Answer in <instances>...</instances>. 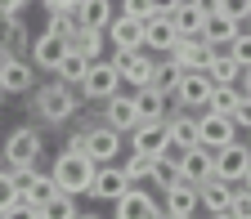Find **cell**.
Returning <instances> with one entry per match:
<instances>
[{
  "mask_svg": "<svg viewBox=\"0 0 251 219\" xmlns=\"http://www.w3.org/2000/svg\"><path fill=\"white\" fill-rule=\"evenodd\" d=\"M41 152H45V139H41L36 125H18V130H9L5 148H0V156H5V170H9V175H27V170H36Z\"/></svg>",
  "mask_w": 251,
  "mask_h": 219,
  "instance_id": "obj_2",
  "label": "cell"
},
{
  "mask_svg": "<svg viewBox=\"0 0 251 219\" xmlns=\"http://www.w3.org/2000/svg\"><path fill=\"white\" fill-rule=\"evenodd\" d=\"M31 67H41V72H58V63H63V54H68V41H58L54 31H45V36H36L31 41Z\"/></svg>",
  "mask_w": 251,
  "mask_h": 219,
  "instance_id": "obj_18",
  "label": "cell"
},
{
  "mask_svg": "<svg viewBox=\"0 0 251 219\" xmlns=\"http://www.w3.org/2000/svg\"><path fill=\"white\" fill-rule=\"evenodd\" d=\"M202 76L211 81V85H233L242 72H238V63L229 58V49H215L211 58H206V67H202Z\"/></svg>",
  "mask_w": 251,
  "mask_h": 219,
  "instance_id": "obj_27",
  "label": "cell"
},
{
  "mask_svg": "<svg viewBox=\"0 0 251 219\" xmlns=\"http://www.w3.org/2000/svg\"><path fill=\"white\" fill-rule=\"evenodd\" d=\"M108 63L117 67L121 85H135V89H148V85H152V67H157V58H152L148 49H135V54H112Z\"/></svg>",
  "mask_w": 251,
  "mask_h": 219,
  "instance_id": "obj_6",
  "label": "cell"
},
{
  "mask_svg": "<svg viewBox=\"0 0 251 219\" xmlns=\"http://www.w3.org/2000/svg\"><path fill=\"white\" fill-rule=\"evenodd\" d=\"M50 31H54V36L58 41H76V31H81V22H76V14H50Z\"/></svg>",
  "mask_w": 251,
  "mask_h": 219,
  "instance_id": "obj_37",
  "label": "cell"
},
{
  "mask_svg": "<svg viewBox=\"0 0 251 219\" xmlns=\"http://www.w3.org/2000/svg\"><path fill=\"white\" fill-rule=\"evenodd\" d=\"M85 67H90V63H85L76 49H68V54H63V63H58V72H54V81H63L68 89H76V85L85 81Z\"/></svg>",
  "mask_w": 251,
  "mask_h": 219,
  "instance_id": "obj_31",
  "label": "cell"
},
{
  "mask_svg": "<svg viewBox=\"0 0 251 219\" xmlns=\"http://www.w3.org/2000/svg\"><path fill=\"white\" fill-rule=\"evenodd\" d=\"M175 45H179V36H175L171 18H148L144 22V49H162V58H166Z\"/></svg>",
  "mask_w": 251,
  "mask_h": 219,
  "instance_id": "obj_26",
  "label": "cell"
},
{
  "mask_svg": "<svg viewBox=\"0 0 251 219\" xmlns=\"http://www.w3.org/2000/svg\"><path fill=\"white\" fill-rule=\"evenodd\" d=\"M112 0H81V9H76V22L85 27V31H103L108 22H112Z\"/></svg>",
  "mask_w": 251,
  "mask_h": 219,
  "instance_id": "obj_29",
  "label": "cell"
},
{
  "mask_svg": "<svg viewBox=\"0 0 251 219\" xmlns=\"http://www.w3.org/2000/svg\"><path fill=\"white\" fill-rule=\"evenodd\" d=\"M202 22H206V14L193 5V0H184V5L171 14V27H175L179 41H202Z\"/></svg>",
  "mask_w": 251,
  "mask_h": 219,
  "instance_id": "obj_24",
  "label": "cell"
},
{
  "mask_svg": "<svg viewBox=\"0 0 251 219\" xmlns=\"http://www.w3.org/2000/svg\"><path fill=\"white\" fill-rule=\"evenodd\" d=\"M50 179H54V188H58V193H68V197L90 193L94 161H90V156H81V152H58V156H54V170H50Z\"/></svg>",
  "mask_w": 251,
  "mask_h": 219,
  "instance_id": "obj_3",
  "label": "cell"
},
{
  "mask_svg": "<svg viewBox=\"0 0 251 219\" xmlns=\"http://www.w3.org/2000/svg\"><path fill=\"white\" fill-rule=\"evenodd\" d=\"M233 143V121L229 116H215V112H198V148L220 152Z\"/></svg>",
  "mask_w": 251,
  "mask_h": 219,
  "instance_id": "obj_10",
  "label": "cell"
},
{
  "mask_svg": "<svg viewBox=\"0 0 251 219\" xmlns=\"http://www.w3.org/2000/svg\"><path fill=\"white\" fill-rule=\"evenodd\" d=\"M0 170H5V156H0Z\"/></svg>",
  "mask_w": 251,
  "mask_h": 219,
  "instance_id": "obj_55",
  "label": "cell"
},
{
  "mask_svg": "<svg viewBox=\"0 0 251 219\" xmlns=\"http://www.w3.org/2000/svg\"><path fill=\"white\" fill-rule=\"evenodd\" d=\"M126 175H121V166H94V179H90V197H99V201H117L121 193H126Z\"/></svg>",
  "mask_w": 251,
  "mask_h": 219,
  "instance_id": "obj_21",
  "label": "cell"
},
{
  "mask_svg": "<svg viewBox=\"0 0 251 219\" xmlns=\"http://www.w3.org/2000/svg\"><path fill=\"white\" fill-rule=\"evenodd\" d=\"M76 219H99V215H76Z\"/></svg>",
  "mask_w": 251,
  "mask_h": 219,
  "instance_id": "obj_52",
  "label": "cell"
},
{
  "mask_svg": "<svg viewBox=\"0 0 251 219\" xmlns=\"http://www.w3.org/2000/svg\"><path fill=\"white\" fill-rule=\"evenodd\" d=\"M14 201H18V179H14L9 170H0V215H5Z\"/></svg>",
  "mask_w": 251,
  "mask_h": 219,
  "instance_id": "obj_39",
  "label": "cell"
},
{
  "mask_svg": "<svg viewBox=\"0 0 251 219\" xmlns=\"http://www.w3.org/2000/svg\"><path fill=\"white\" fill-rule=\"evenodd\" d=\"M211 219H229V215H211Z\"/></svg>",
  "mask_w": 251,
  "mask_h": 219,
  "instance_id": "obj_54",
  "label": "cell"
},
{
  "mask_svg": "<svg viewBox=\"0 0 251 219\" xmlns=\"http://www.w3.org/2000/svg\"><path fill=\"white\" fill-rule=\"evenodd\" d=\"M41 219H76L81 210H76V197H68V193H54L41 210H36Z\"/></svg>",
  "mask_w": 251,
  "mask_h": 219,
  "instance_id": "obj_34",
  "label": "cell"
},
{
  "mask_svg": "<svg viewBox=\"0 0 251 219\" xmlns=\"http://www.w3.org/2000/svg\"><path fill=\"white\" fill-rule=\"evenodd\" d=\"M184 5V0H148V9H152V18H171L175 9Z\"/></svg>",
  "mask_w": 251,
  "mask_h": 219,
  "instance_id": "obj_44",
  "label": "cell"
},
{
  "mask_svg": "<svg viewBox=\"0 0 251 219\" xmlns=\"http://www.w3.org/2000/svg\"><path fill=\"white\" fill-rule=\"evenodd\" d=\"M233 193H238L233 183H225V179H206V183H198V210H206V215H229Z\"/></svg>",
  "mask_w": 251,
  "mask_h": 219,
  "instance_id": "obj_19",
  "label": "cell"
},
{
  "mask_svg": "<svg viewBox=\"0 0 251 219\" xmlns=\"http://www.w3.org/2000/svg\"><path fill=\"white\" fill-rule=\"evenodd\" d=\"M14 179H18V201H23V206H36V210L58 193L54 179H50V175H41V170H27V175H14Z\"/></svg>",
  "mask_w": 251,
  "mask_h": 219,
  "instance_id": "obj_17",
  "label": "cell"
},
{
  "mask_svg": "<svg viewBox=\"0 0 251 219\" xmlns=\"http://www.w3.org/2000/svg\"><path fill=\"white\" fill-rule=\"evenodd\" d=\"M130 152L139 156H162L171 152V139H166V121H144L130 130Z\"/></svg>",
  "mask_w": 251,
  "mask_h": 219,
  "instance_id": "obj_12",
  "label": "cell"
},
{
  "mask_svg": "<svg viewBox=\"0 0 251 219\" xmlns=\"http://www.w3.org/2000/svg\"><path fill=\"white\" fill-rule=\"evenodd\" d=\"M193 5H198L206 18H211V14H220V0H193Z\"/></svg>",
  "mask_w": 251,
  "mask_h": 219,
  "instance_id": "obj_49",
  "label": "cell"
},
{
  "mask_svg": "<svg viewBox=\"0 0 251 219\" xmlns=\"http://www.w3.org/2000/svg\"><path fill=\"white\" fill-rule=\"evenodd\" d=\"M117 152H121V134H112L108 125H90L85 130V156L94 166H112Z\"/></svg>",
  "mask_w": 251,
  "mask_h": 219,
  "instance_id": "obj_14",
  "label": "cell"
},
{
  "mask_svg": "<svg viewBox=\"0 0 251 219\" xmlns=\"http://www.w3.org/2000/svg\"><path fill=\"white\" fill-rule=\"evenodd\" d=\"M211 166H215V179H225V183H242V175H247V166H251V152H247V143H229V148H220V152H211Z\"/></svg>",
  "mask_w": 251,
  "mask_h": 219,
  "instance_id": "obj_8",
  "label": "cell"
},
{
  "mask_svg": "<svg viewBox=\"0 0 251 219\" xmlns=\"http://www.w3.org/2000/svg\"><path fill=\"white\" fill-rule=\"evenodd\" d=\"M233 108H238V89H233V85H215L211 99H206V112H215V116H233Z\"/></svg>",
  "mask_w": 251,
  "mask_h": 219,
  "instance_id": "obj_35",
  "label": "cell"
},
{
  "mask_svg": "<svg viewBox=\"0 0 251 219\" xmlns=\"http://www.w3.org/2000/svg\"><path fill=\"white\" fill-rule=\"evenodd\" d=\"M162 219H166V215H162Z\"/></svg>",
  "mask_w": 251,
  "mask_h": 219,
  "instance_id": "obj_58",
  "label": "cell"
},
{
  "mask_svg": "<svg viewBox=\"0 0 251 219\" xmlns=\"http://www.w3.org/2000/svg\"><path fill=\"white\" fill-rule=\"evenodd\" d=\"M36 89V67L27 58H0V94H31Z\"/></svg>",
  "mask_w": 251,
  "mask_h": 219,
  "instance_id": "obj_11",
  "label": "cell"
},
{
  "mask_svg": "<svg viewBox=\"0 0 251 219\" xmlns=\"http://www.w3.org/2000/svg\"><path fill=\"white\" fill-rule=\"evenodd\" d=\"M5 18H23V0H0V22Z\"/></svg>",
  "mask_w": 251,
  "mask_h": 219,
  "instance_id": "obj_47",
  "label": "cell"
},
{
  "mask_svg": "<svg viewBox=\"0 0 251 219\" xmlns=\"http://www.w3.org/2000/svg\"><path fill=\"white\" fill-rule=\"evenodd\" d=\"M0 103H5V94H0Z\"/></svg>",
  "mask_w": 251,
  "mask_h": 219,
  "instance_id": "obj_56",
  "label": "cell"
},
{
  "mask_svg": "<svg viewBox=\"0 0 251 219\" xmlns=\"http://www.w3.org/2000/svg\"><path fill=\"white\" fill-rule=\"evenodd\" d=\"M23 5H31V0H23Z\"/></svg>",
  "mask_w": 251,
  "mask_h": 219,
  "instance_id": "obj_57",
  "label": "cell"
},
{
  "mask_svg": "<svg viewBox=\"0 0 251 219\" xmlns=\"http://www.w3.org/2000/svg\"><path fill=\"white\" fill-rule=\"evenodd\" d=\"M27 49H31L27 22L23 18H5V22H0V58H23Z\"/></svg>",
  "mask_w": 251,
  "mask_h": 219,
  "instance_id": "obj_23",
  "label": "cell"
},
{
  "mask_svg": "<svg viewBox=\"0 0 251 219\" xmlns=\"http://www.w3.org/2000/svg\"><path fill=\"white\" fill-rule=\"evenodd\" d=\"M103 125H108L112 134H130L135 125H144L139 112H135V99H130V94H112V99L103 103Z\"/></svg>",
  "mask_w": 251,
  "mask_h": 219,
  "instance_id": "obj_13",
  "label": "cell"
},
{
  "mask_svg": "<svg viewBox=\"0 0 251 219\" xmlns=\"http://www.w3.org/2000/svg\"><path fill=\"white\" fill-rule=\"evenodd\" d=\"M76 94H81V99H90V103H108L112 94H121V76H117V67H112L108 58L90 63V67H85V81L76 85Z\"/></svg>",
  "mask_w": 251,
  "mask_h": 219,
  "instance_id": "obj_4",
  "label": "cell"
},
{
  "mask_svg": "<svg viewBox=\"0 0 251 219\" xmlns=\"http://www.w3.org/2000/svg\"><path fill=\"white\" fill-rule=\"evenodd\" d=\"M206 179H215V166H211V152L206 148H188V152H179V183H206Z\"/></svg>",
  "mask_w": 251,
  "mask_h": 219,
  "instance_id": "obj_20",
  "label": "cell"
},
{
  "mask_svg": "<svg viewBox=\"0 0 251 219\" xmlns=\"http://www.w3.org/2000/svg\"><path fill=\"white\" fill-rule=\"evenodd\" d=\"M247 152H251V130H247Z\"/></svg>",
  "mask_w": 251,
  "mask_h": 219,
  "instance_id": "obj_53",
  "label": "cell"
},
{
  "mask_svg": "<svg viewBox=\"0 0 251 219\" xmlns=\"http://www.w3.org/2000/svg\"><path fill=\"white\" fill-rule=\"evenodd\" d=\"M166 139H171V148H175V152L198 148V116H193V112L171 108V112H166Z\"/></svg>",
  "mask_w": 251,
  "mask_h": 219,
  "instance_id": "obj_16",
  "label": "cell"
},
{
  "mask_svg": "<svg viewBox=\"0 0 251 219\" xmlns=\"http://www.w3.org/2000/svg\"><path fill=\"white\" fill-rule=\"evenodd\" d=\"M238 31H242V27H238L233 18H225V14H211V18L202 22V41H206L211 49H229V45L238 41Z\"/></svg>",
  "mask_w": 251,
  "mask_h": 219,
  "instance_id": "obj_25",
  "label": "cell"
},
{
  "mask_svg": "<svg viewBox=\"0 0 251 219\" xmlns=\"http://www.w3.org/2000/svg\"><path fill=\"white\" fill-rule=\"evenodd\" d=\"M148 183H157L166 193L171 183H179V152H162V156H152V170H148Z\"/></svg>",
  "mask_w": 251,
  "mask_h": 219,
  "instance_id": "obj_30",
  "label": "cell"
},
{
  "mask_svg": "<svg viewBox=\"0 0 251 219\" xmlns=\"http://www.w3.org/2000/svg\"><path fill=\"white\" fill-rule=\"evenodd\" d=\"M45 14H76L81 9V0H41Z\"/></svg>",
  "mask_w": 251,
  "mask_h": 219,
  "instance_id": "obj_45",
  "label": "cell"
},
{
  "mask_svg": "<svg viewBox=\"0 0 251 219\" xmlns=\"http://www.w3.org/2000/svg\"><path fill=\"white\" fill-rule=\"evenodd\" d=\"M238 188H242V193H251V166H247V175H242V183H238Z\"/></svg>",
  "mask_w": 251,
  "mask_h": 219,
  "instance_id": "obj_50",
  "label": "cell"
},
{
  "mask_svg": "<svg viewBox=\"0 0 251 219\" xmlns=\"http://www.w3.org/2000/svg\"><path fill=\"white\" fill-rule=\"evenodd\" d=\"M112 219H162V206L148 188H126L112 201Z\"/></svg>",
  "mask_w": 251,
  "mask_h": 219,
  "instance_id": "obj_7",
  "label": "cell"
},
{
  "mask_svg": "<svg viewBox=\"0 0 251 219\" xmlns=\"http://www.w3.org/2000/svg\"><path fill=\"white\" fill-rule=\"evenodd\" d=\"M103 36H108L112 54H135V49H144V22L126 18V14H112V22L103 27Z\"/></svg>",
  "mask_w": 251,
  "mask_h": 219,
  "instance_id": "obj_9",
  "label": "cell"
},
{
  "mask_svg": "<svg viewBox=\"0 0 251 219\" xmlns=\"http://www.w3.org/2000/svg\"><path fill=\"white\" fill-rule=\"evenodd\" d=\"M81 108V94L68 89L63 81H41L31 89V116H36V130L41 125H68Z\"/></svg>",
  "mask_w": 251,
  "mask_h": 219,
  "instance_id": "obj_1",
  "label": "cell"
},
{
  "mask_svg": "<svg viewBox=\"0 0 251 219\" xmlns=\"http://www.w3.org/2000/svg\"><path fill=\"white\" fill-rule=\"evenodd\" d=\"M148 170H152V156H139V152H126V161H121V175H126V183H144L148 179Z\"/></svg>",
  "mask_w": 251,
  "mask_h": 219,
  "instance_id": "obj_36",
  "label": "cell"
},
{
  "mask_svg": "<svg viewBox=\"0 0 251 219\" xmlns=\"http://www.w3.org/2000/svg\"><path fill=\"white\" fill-rule=\"evenodd\" d=\"M229 58L238 63V72H251V36H242V31H238V41L229 45Z\"/></svg>",
  "mask_w": 251,
  "mask_h": 219,
  "instance_id": "obj_38",
  "label": "cell"
},
{
  "mask_svg": "<svg viewBox=\"0 0 251 219\" xmlns=\"http://www.w3.org/2000/svg\"><path fill=\"white\" fill-rule=\"evenodd\" d=\"M229 219H251V193H233V201H229Z\"/></svg>",
  "mask_w": 251,
  "mask_h": 219,
  "instance_id": "obj_42",
  "label": "cell"
},
{
  "mask_svg": "<svg viewBox=\"0 0 251 219\" xmlns=\"http://www.w3.org/2000/svg\"><path fill=\"white\" fill-rule=\"evenodd\" d=\"M162 215L166 219H198V188L193 183H171L162 193Z\"/></svg>",
  "mask_w": 251,
  "mask_h": 219,
  "instance_id": "obj_15",
  "label": "cell"
},
{
  "mask_svg": "<svg viewBox=\"0 0 251 219\" xmlns=\"http://www.w3.org/2000/svg\"><path fill=\"white\" fill-rule=\"evenodd\" d=\"M179 67H175V63L171 58H162V63H157V67H152V85L148 89H157V94H166V99H171V94H175V85H179Z\"/></svg>",
  "mask_w": 251,
  "mask_h": 219,
  "instance_id": "obj_33",
  "label": "cell"
},
{
  "mask_svg": "<svg viewBox=\"0 0 251 219\" xmlns=\"http://www.w3.org/2000/svg\"><path fill=\"white\" fill-rule=\"evenodd\" d=\"M117 14H126V18H135V22H148L152 18V9H148V0H121V9Z\"/></svg>",
  "mask_w": 251,
  "mask_h": 219,
  "instance_id": "obj_40",
  "label": "cell"
},
{
  "mask_svg": "<svg viewBox=\"0 0 251 219\" xmlns=\"http://www.w3.org/2000/svg\"><path fill=\"white\" fill-rule=\"evenodd\" d=\"M103 45H108V41H103V31H85V27H81V31H76V41H72L68 49H76L85 63H99V58H103Z\"/></svg>",
  "mask_w": 251,
  "mask_h": 219,
  "instance_id": "obj_32",
  "label": "cell"
},
{
  "mask_svg": "<svg viewBox=\"0 0 251 219\" xmlns=\"http://www.w3.org/2000/svg\"><path fill=\"white\" fill-rule=\"evenodd\" d=\"M211 81L202 76V72H184L179 76V85H175V94H171V108H179V112H206V99H211Z\"/></svg>",
  "mask_w": 251,
  "mask_h": 219,
  "instance_id": "obj_5",
  "label": "cell"
},
{
  "mask_svg": "<svg viewBox=\"0 0 251 219\" xmlns=\"http://www.w3.org/2000/svg\"><path fill=\"white\" fill-rule=\"evenodd\" d=\"M130 99H135L139 121H166V112H171V99H166V94H157V89H135Z\"/></svg>",
  "mask_w": 251,
  "mask_h": 219,
  "instance_id": "obj_28",
  "label": "cell"
},
{
  "mask_svg": "<svg viewBox=\"0 0 251 219\" xmlns=\"http://www.w3.org/2000/svg\"><path fill=\"white\" fill-rule=\"evenodd\" d=\"M242 36H251V14H247V18H242Z\"/></svg>",
  "mask_w": 251,
  "mask_h": 219,
  "instance_id": "obj_51",
  "label": "cell"
},
{
  "mask_svg": "<svg viewBox=\"0 0 251 219\" xmlns=\"http://www.w3.org/2000/svg\"><path fill=\"white\" fill-rule=\"evenodd\" d=\"M220 14H225V18H233V22L242 27V18L251 14V0H220Z\"/></svg>",
  "mask_w": 251,
  "mask_h": 219,
  "instance_id": "obj_41",
  "label": "cell"
},
{
  "mask_svg": "<svg viewBox=\"0 0 251 219\" xmlns=\"http://www.w3.org/2000/svg\"><path fill=\"white\" fill-rule=\"evenodd\" d=\"M233 130H251V99H238V108H233Z\"/></svg>",
  "mask_w": 251,
  "mask_h": 219,
  "instance_id": "obj_43",
  "label": "cell"
},
{
  "mask_svg": "<svg viewBox=\"0 0 251 219\" xmlns=\"http://www.w3.org/2000/svg\"><path fill=\"white\" fill-rule=\"evenodd\" d=\"M63 152H81V156H85V130H76V134L68 139V148H63Z\"/></svg>",
  "mask_w": 251,
  "mask_h": 219,
  "instance_id": "obj_48",
  "label": "cell"
},
{
  "mask_svg": "<svg viewBox=\"0 0 251 219\" xmlns=\"http://www.w3.org/2000/svg\"><path fill=\"white\" fill-rule=\"evenodd\" d=\"M0 219H41V215H36V206H23V201H14V206H9L5 215H0Z\"/></svg>",
  "mask_w": 251,
  "mask_h": 219,
  "instance_id": "obj_46",
  "label": "cell"
},
{
  "mask_svg": "<svg viewBox=\"0 0 251 219\" xmlns=\"http://www.w3.org/2000/svg\"><path fill=\"white\" fill-rule=\"evenodd\" d=\"M211 54H215V49H211L206 41H179V45H175V49H171L166 58L175 63V67H179V72H202Z\"/></svg>",
  "mask_w": 251,
  "mask_h": 219,
  "instance_id": "obj_22",
  "label": "cell"
}]
</instances>
